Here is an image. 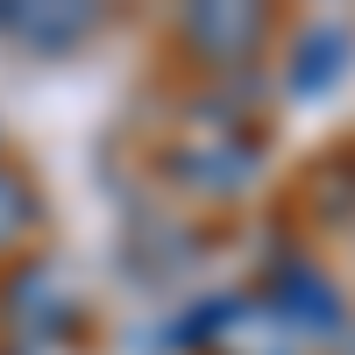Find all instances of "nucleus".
Here are the masks:
<instances>
[{
	"mask_svg": "<svg viewBox=\"0 0 355 355\" xmlns=\"http://www.w3.org/2000/svg\"><path fill=\"white\" fill-rule=\"evenodd\" d=\"M192 43L206 57H249L263 43V15H249V8H199L192 15Z\"/></svg>",
	"mask_w": 355,
	"mask_h": 355,
	"instance_id": "obj_1",
	"label": "nucleus"
}]
</instances>
